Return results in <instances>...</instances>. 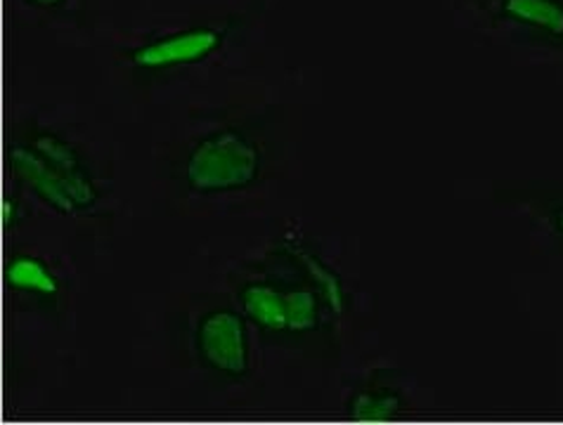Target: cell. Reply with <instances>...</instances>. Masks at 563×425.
<instances>
[{
  "label": "cell",
  "instance_id": "1",
  "mask_svg": "<svg viewBox=\"0 0 563 425\" xmlns=\"http://www.w3.org/2000/svg\"><path fill=\"white\" fill-rule=\"evenodd\" d=\"M258 172L256 147L234 131H223L192 152L187 180L199 192H228L252 182Z\"/></svg>",
  "mask_w": 563,
  "mask_h": 425
},
{
  "label": "cell",
  "instance_id": "2",
  "mask_svg": "<svg viewBox=\"0 0 563 425\" xmlns=\"http://www.w3.org/2000/svg\"><path fill=\"white\" fill-rule=\"evenodd\" d=\"M199 350L218 371L240 376L246 371V328L238 314L216 310L199 326Z\"/></svg>",
  "mask_w": 563,
  "mask_h": 425
},
{
  "label": "cell",
  "instance_id": "3",
  "mask_svg": "<svg viewBox=\"0 0 563 425\" xmlns=\"http://www.w3.org/2000/svg\"><path fill=\"white\" fill-rule=\"evenodd\" d=\"M221 43V34L211 29H192L185 34L170 36L166 41L152 43L143 51L133 55V61L137 67L159 69V67H174V65H187V61H197L216 51V45Z\"/></svg>",
  "mask_w": 563,
  "mask_h": 425
},
{
  "label": "cell",
  "instance_id": "4",
  "mask_svg": "<svg viewBox=\"0 0 563 425\" xmlns=\"http://www.w3.org/2000/svg\"><path fill=\"white\" fill-rule=\"evenodd\" d=\"M12 161L18 166L20 176L36 189V192L55 206L62 213H71L76 203L69 199L65 184H62L59 172L43 159V156L36 152H26V149H14L12 152Z\"/></svg>",
  "mask_w": 563,
  "mask_h": 425
},
{
  "label": "cell",
  "instance_id": "5",
  "mask_svg": "<svg viewBox=\"0 0 563 425\" xmlns=\"http://www.w3.org/2000/svg\"><path fill=\"white\" fill-rule=\"evenodd\" d=\"M244 310L249 317L265 328H289L287 295H282L271 287H263V283H254V287L244 291Z\"/></svg>",
  "mask_w": 563,
  "mask_h": 425
},
{
  "label": "cell",
  "instance_id": "6",
  "mask_svg": "<svg viewBox=\"0 0 563 425\" xmlns=\"http://www.w3.org/2000/svg\"><path fill=\"white\" fill-rule=\"evenodd\" d=\"M505 12L516 22L563 36V5L556 0H505Z\"/></svg>",
  "mask_w": 563,
  "mask_h": 425
},
{
  "label": "cell",
  "instance_id": "7",
  "mask_svg": "<svg viewBox=\"0 0 563 425\" xmlns=\"http://www.w3.org/2000/svg\"><path fill=\"white\" fill-rule=\"evenodd\" d=\"M5 277L14 289H22V291L45 293V295L57 291V279L51 275L48 267H45L41 260L29 258V256L12 260L8 265Z\"/></svg>",
  "mask_w": 563,
  "mask_h": 425
},
{
  "label": "cell",
  "instance_id": "8",
  "mask_svg": "<svg viewBox=\"0 0 563 425\" xmlns=\"http://www.w3.org/2000/svg\"><path fill=\"white\" fill-rule=\"evenodd\" d=\"M400 395L386 388H372L365 392H357L351 402V416L355 421H388L400 412Z\"/></svg>",
  "mask_w": 563,
  "mask_h": 425
},
{
  "label": "cell",
  "instance_id": "9",
  "mask_svg": "<svg viewBox=\"0 0 563 425\" xmlns=\"http://www.w3.org/2000/svg\"><path fill=\"white\" fill-rule=\"evenodd\" d=\"M287 320L291 331H308L318 326V301L310 291H294L287 295Z\"/></svg>",
  "mask_w": 563,
  "mask_h": 425
},
{
  "label": "cell",
  "instance_id": "10",
  "mask_svg": "<svg viewBox=\"0 0 563 425\" xmlns=\"http://www.w3.org/2000/svg\"><path fill=\"white\" fill-rule=\"evenodd\" d=\"M554 227H556V232L563 236V206H559V209L554 211Z\"/></svg>",
  "mask_w": 563,
  "mask_h": 425
},
{
  "label": "cell",
  "instance_id": "11",
  "mask_svg": "<svg viewBox=\"0 0 563 425\" xmlns=\"http://www.w3.org/2000/svg\"><path fill=\"white\" fill-rule=\"evenodd\" d=\"M29 3H36L41 8H53V5L59 3V0H29Z\"/></svg>",
  "mask_w": 563,
  "mask_h": 425
}]
</instances>
